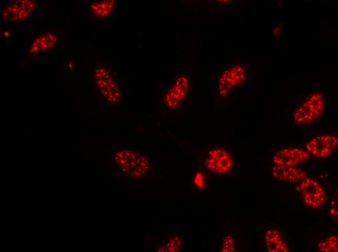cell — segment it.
<instances>
[{
	"mask_svg": "<svg viewBox=\"0 0 338 252\" xmlns=\"http://www.w3.org/2000/svg\"><path fill=\"white\" fill-rule=\"evenodd\" d=\"M327 98L320 91L309 92L295 106L291 113V121L297 126H309L317 122L327 107Z\"/></svg>",
	"mask_w": 338,
	"mask_h": 252,
	"instance_id": "6da1fadb",
	"label": "cell"
},
{
	"mask_svg": "<svg viewBox=\"0 0 338 252\" xmlns=\"http://www.w3.org/2000/svg\"><path fill=\"white\" fill-rule=\"evenodd\" d=\"M331 215L333 216L337 217L338 216V204L337 202H333L331 203V209H330Z\"/></svg>",
	"mask_w": 338,
	"mask_h": 252,
	"instance_id": "e0dca14e",
	"label": "cell"
},
{
	"mask_svg": "<svg viewBox=\"0 0 338 252\" xmlns=\"http://www.w3.org/2000/svg\"><path fill=\"white\" fill-rule=\"evenodd\" d=\"M204 166L210 171L224 174L231 170L232 160L230 155L224 149L217 147L211 149L204 161Z\"/></svg>",
	"mask_w": 338,
	"mask_h": 252,
	"instance_id": "8992f818",
	"label": "cell"
},
{
	"mask_svg": "<svg viewBox=\"0 0 338 252\" xmlns=\"http://www.w3.org/2000/svg\"><path fill=\"white\" fill-rule=\"evenodd\" d=\"M245 77V70L241 66H234L226 70L219 81V91L225 94L235 87L240 84Z\"/></svg>",
	"mask_w": 338,
	"mask_h": 252,
	"instance_id": "30bf717a",
	"label": "cell"
},
{
	"mask_svg": "<svg viewBox=\"0 0 338 252\" xmlns=\"http://www.w3.org/2000/svg\"><path fill=\"white\" fill-rule=\"evenodd\" d=\"M188 87L186 78L181 76L174 79L163 95L164 106L170 110H178L186 96Z\"/></svg>",
	"mask_w": 338,
	"mask_h": 252,
	"instance_id": "277c9868",
	"label": "cell"
},
{
	"mask_svg": "<svg viewBox=\"0 0 338 252\" xmlns=\"http://www.w3.org/2000/svg\"><path fill=\"white\" fill-rule=\"evenodd\" d=\"M338 245L337 234L330 233L319 242L317 251L323 252H336L338 250Z\"/></svg>",
	"mask_w": 338,
	"mask_h": 252,
	"instance_id": "5bb4252c",
	"label": "cell"
},
{
	"mask_svg": "<svg viewBox=\"0 0 338 252\" xmlns=\"http://www.w3.org/2000/svg\"><path fill=\"white\" fill-rule=\"evenodd\" d=\"M206 176L201 170L195 171L193 177V184L194 187L198 189H203L206 185Z\"/></svg>",
	"mask_w": 338,
	"mask_h": 252,
	"instance_id": "9a60e30c",
	"label": "cell"
},
{
	"mask_svg": "<svg viewBox=\"0 0 338 252\" xmlns=\"http://www.w3.org/2000/svg\"><path fill=\"white\" fill-rule=\"evenodd\" d=\"M271 174L274 178L280 181L296 182L304 178L306 173L296 166L274 165L271 168Z\"/></svg>",
	"mask_w": 338,
	"mask_h": 252,
	"instance_id": "8fae6325",
	"label": "cell"
},
{
	"mask_svg": "<svg viewBox=\"0 0 338 252\" xmlns=\"http://www.w3.org/2000/svg\"><path fill=\"white\" fill-rule=\"evenodd\" d=\"M235 250V242L230 236H226L222 242L221 251L234 252Z\"/></svg>",
	"mask_w": 338,
	"mask_h": 252,
	"instance_id": "2e32d148",
	"label": "cell"
},
{
	"mask_svg": "<svg viewBox=\"0 0 338 252\" xmlns=\"http://www.w3.org/2000/svg\"><path fill=\"white\" fill-rule=\"evenodd\" d=\"M116 158L118 159V166L124 172L127 170L129 173L135 168L140 175L149 169V163L144 157L128 149L118 150Z\"/></svg>",
	"mask_w": 338,
	"mask_h": 252,
	"instance_id": "52a82bcc",
	"label": "cell"
},
{
	"mask_svg": "<svg viewBox=\"0 0 338 252\" xmlns=\"http://www.w3.org/2000/svg\"><path fill=\"white\" fill-rule=\"evenodd\" d=\"M296 189L298 197L310 208H319L326 201V195L323 187L314 178L305 177L301 180Z\"/></svg>",
	"mask_w": 338,
	"mask_h": 252,
	"instance_id": "7a4b0ae2",
	"label": "cell"
},
{
	"mask_svg": "<svg viewBox=\"0 0 338 252\" xmlns=\"http://www.w3.org/2000/svg\"><path fill=\"white\" fill-rule=\"evenodd\" d=\"M117 0H100L90 2L89 10L95 18L103 19L110 17L116 12L118 2Z\"/></svg>",
	"mask_w": 338,
	"mask_h": 252,
	"instance_id": "7c38bea8",
	"label": "cell"
},
{
	"mask_svg": "<svg viewBox=\"0 0 338 252\" xmlns=\"http://www.w3.org/2000/svg\"><path fill=\"white\" fill-rule=\"evenodd\" d=\"M309 154L305 150L298 147L284 148L273 156L272 161L275 165L296 166L307 161Z\"/></svg>",
	"mask_w": 338,
	"mask_h": 252,
	"instance_id": "ba28073f",
	"label": "cell"
},
{
	"mask_svg": "<svg viewBox=\"0 0 338 252\" xmlns=\"http://www.w3.org/2000/svg\"><path fill=\"white\" fill-rule=\"evenodd\" d=\"M337 136L332 133H325L314 136L305 145V150L312 156L324 158L330 156L338 147Z\"/></svg>",
	"mask_w": 338,
	"mask_h": 252,
	"instance_id": "3957f363",
	"label": "cell"
},
{
	"mask_svg": "<svg viewBox=\"0 0 338 252\" xmlns=\"http://www.w3.org/2000/svg\"><path fill=\"white\" fill-rule=\"evenodd\" d=\"M263 240L267 251L270 252H288L287 242L279 229L273 226L264 229Z\"/></svg>",
	"mask_w": 338,
	"mask_h": 252,
	"instance_id": "9c48e42d",
	"label": "cell"
},
{
	"mask_svg": "<svg viewBox=\"0 0 338 252\" xmlns=\"http://www.w3.org/2000/svg\"><path fill=\"white\" fill-rule=\"evenodd\" d=\"M34 7V2H31V1H17L11 3V4L8 5L5 10L6 12H10L9 14H10L11 18H14V19H17L18 20L26 18Z\"/></svg>",
	"mask_w": 338,
	"mask_h": 252,
	"instance_id": "4fadbf2b",
	"label": "cell"
},
{
	"mask_svg": "<svg viewBox=\"0 0 338 252\" xmlns=\"http://www.w3.org/2000/svg\"><path fill=\"white\" fill-rule=\"evenodd\" d=\"M95 72L104 79L100 78L101 80L97 83L106 99L111 104L121 101L123 99L122 89L112 72L105 67H101Z\"/></svg>",
	"mask_w": 338,
	"mask_h": 252,
	"instance_id": "5b68a950",
	"label": "cell"
}]
</instances>
